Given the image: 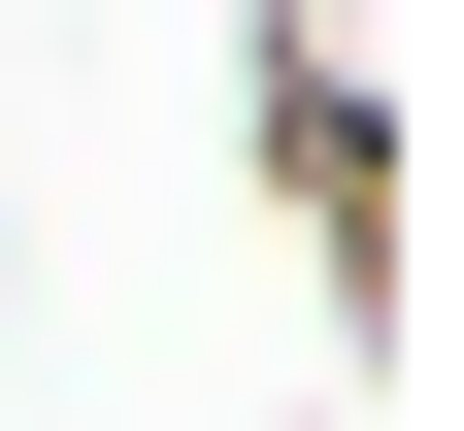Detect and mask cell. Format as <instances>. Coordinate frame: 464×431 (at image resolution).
I'll return each mask as SVG.
<instances>
[{"label": "cell", "mask_w": 464, "mask_h": 431, "mask_svg": "<svg viewBox=\"0 0 464 431\" xmlns=\"http://www.w3.org/2000/svg\"><path fill=\"white\" fill-rule=\"evenodd\" d=\"M232 166H266V232H299L332 365H398V34L365 0H232Z\"/></svg>", "instance_id": "6da1fadb"}, {"label": "cell", "mask_w": 464, "mask_h": 431, "mask_svg": "<svg viewBox=\"0 0 464 431\" xmlns=\"http://www.w3.org/2000/svg\"><path fill=\"white\" fill-rule=\"evenodd\" d=\"M0 332H34V200H0Z\"/></svg>", "instance_id": "7a4b0ae2"}, {"label": "cell", "mask_w": 464, "mask_h": 431, "mask_svg": "<svg viewBox=\"0 0 464 431\" xmlns=\"http://www.w3.org/2000/svg\"><path fill=\"white\" fill-rule=\"evenodd\" d=\"M266 431H365V398H266Z\"/></svg>", "instance_id": "3957f363"}]
</instances>
